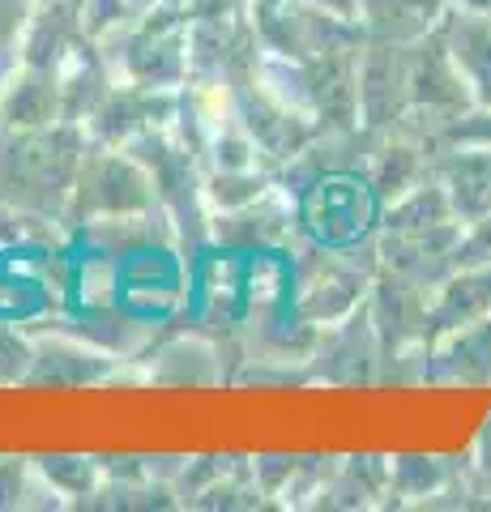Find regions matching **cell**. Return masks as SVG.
Here are the masks:
<instances>
[{
	"mask_svg": "<svg viewBox=\"0 0 491 512\" xmlns=\"http://www.w3.org/2000/svg\"><path fill=\"white\" fill-rule=\"evenodd\" d=\"M86 150V128L69 120L35 133H0V214L22 218L26 227L65 222Z\"/></svg>",
	"mask_w": 491,
	"mask_h": 512,
	"instance_id": "cell-1",
	"label": "cell"
},
{
	"mask_svg": "<svg viewBox=\"0 0 491 512\" xmlns=\"http://www.w3.org/2000/svg\"><path fill=\"white\" fill-rule=\"evenodd\" d=\"M107 64L116 69V82L150 86V90H184L193 82L188 64V13L180 5H158L150 13L112 26L99 35Z\"/></svg>",
	"mask_w": 491,
	"mask_h": 512,
	"instance_id": "cell-2",
	"label": "cell"
},
{
	"mask_svg": "<svg viewBox=\"0 0 491 512\" xmlns=\"http://www.w3.org/2000/svg\"><path fill=\"white\" fill-rule=\"evenodd\" d=\"M163 210L158 205V188L146 163L124 150V146H99L90 141V150L77 171L73 197L65 222L69 227H99V222H116V218H141Z\"/></svg>",
	"mask_w": 491,
	"mask_h": 512,
	"instance_id": "cell-3",
	"label": "cell"
},
{
	"mask_svg": "<svg viewBox=\"0 0 491 512\" xmlns=\"http://www.w3.org/2000/svg\"><path fill=\"white\" fill-rule=\"evenodd\" d=\"M248 18L261 39V52L299 60V64L368 43V30L359 22L338 18L329 9H316L308 0H252Z\"/></svg>",
	"mask_w": 491,
	"mask_h": 512,
	"instance_id": "cell-4",
	"label": "cell"
},
{
	"mask_svg": "<svg viewBox=\"0 0 491 512\" xmlns=\"http://www.w3.org/2000/svg\"><path fill=\"white\" fill-rule=\"evenodd\" d=\"M376 269H380V261L359 265L346 248H321L312 265L299 269V286H295L299 325L321 333L329 325H338V320H346L351 312H359L372 291Z\"/></svg>",
	"mask_w": 491,
	"mask_h": 512,
	"instance_id": "cell-5",
	"label": "cell"
},
{
	"mask_svg": "<svg viewBox=\"0 0 491 512\" xmlns=\"http://www.w3.org/2000/svg\"><path fill=\"white\" fill-rule=\"evenodd\" d=\"M406 47L393 39H368L359 52V128L389 133L406 111Z\"/></svg>",
	"mask_w": 491,
	"mask_h": 512,
	"instance_id": "cell-6",
	"label": "cell"
},
{
	"mask_svg": "<svg viewBox=\"0 0 491 512\" xmlns=\"http://www.w3.org/2000/svg\"><path fill=\"white\" fill-rule=\"evenodd\" d=\"M427 384H491V316L470 320L436 333L423 342V372Z\"/></svg>",
	"mask_w": 491,
	"mask_h": 512,
	"instance_id": "cell-7",
	"label": "cell"
},
{
	"mask_svg": "<svg viewBox=\"0 0 491 512\" xmlns=\"http://www.w3.org/2000/svg\"><path fill=\"white\" fill-rule=\"evenodd\" d=\"M60 120L65 111H60L56 73L13 60L0 73V133H35V128H52Z\"/></svg>",
	"mask_w": 491,
	"mask_h": 512,
	"instance_id": "cell-8",
	"label": "cell"
},
{
	"mask_svg": "<svg viewBox=\"0 0 491 512\" xmlns=\"http://www.w3.org/2000/svg\"><path fill=\"white\" fill-rule=\"evenodd\" d=\"M436 180L445 184L453 214L462 227H474L491 214V141L487 146H466V150H445L432 158Z\"/></svg>",
	"mask_w": 491,
	"mask_h": 512,
	"instance_id": "cell-9",
	"label": "cell"
},
{
	"mask_svg": "<svg viewBox=\"0 0 491 512\" xmlns=\"http://www.w3.org/2000/svg\"><path fill=\"white\" fill-rule=\"evenodd\" d=\"M440 35L453 64L462 69L466 86L479 107H491V13L474 9H449L440 22Z\"/></svg>",
	"mask_w": 491,
	"mask_h": 512,
	"instance_id": "cell-10",
	"label": "cell"
},
{
	"mask_svg": "<svg viewBox=\"0 0 491 512\" xmlns=\"http://www.w3.org/2000/svg\"><path fill=\"white\" fill-rule=\"evenodd\" d=\"M491 316V261L487 265H457L453 274L432 291L427 308V342L445 329L470 325V320Z\"/></svg>",
	"mask_w": 491,
	"mask_h": 512,
	"instance_id": "cell-11",
	"label": "cell"
},
{
	"mask_svg": "<svg viewBox=\"0 0 491 512\" xmlns=\"http://www.w3.org/2000/svg\"><path fill=\"white\" fill-rule=\"evenodd\" d=\"M453 0H359V22L368 39L415 43L445 22Z\"/></svg>",
	"mask_w": 491,
	"mask_h": 512,
	"instance_id": "cell-12",
	"label": "cell"
},
{
	"mask_svg": "<svg viewBox=\"0 0 491 512\" xmlns=\"http://www.w3.org/2000/svg\"><path fill=\"white\" fill-rule=\"evenodd\" d=\"M457 214H453V201L445 184L436 180H423L398 197L393 205H385V214H380V231L389 235H415V231H436V227H453Z\"/></svg>",
	"mask_w": 491,
	"mask_h": 512,
	"instance_id": "cell-13",
	"label": "cell"
},
{
	"mask_svg": "<svg viewBox=\"0 0 491 512\" xmlns=\"http://www.w3.org/2000/svg\"><path fill=\"white\" fill-rule=\"evenodd\" d=\"M380 495H389V461L380 457H351V461H338L329 470L325 487H321V500L316 504H329V508H372L380 504Z\"/></svg>",
	"mask_w": 491,
	"mask_h": 512,
	"instance_id": "cell-14",
	"label": "cell"
},
{
	"mask_svg": "<svg viewBox=\"0 0 491 512\" xmlns=\"http://www.w3.org/2000/svg\"><path fill=\"white\" fill-rule=\"evenodd\" d=\"M453 487V470L440 457H393L389 461V495L427 504L432 495H445Z\"/></svg>",
	"mask_w": 491,
	"mask_h": 512,
	"instance_id": "cell-15",
	"label": "cell"
},
{
	"mask_svg": "<svg viewBox=\"0 0 491 512\" xmlns=\"http://www.w3.org/2000/svg\"><path fill=\"white\" fill-rule=\"evenodd\" d=\"M35 466L60 495H94L103 487V466L90 457H47V461H35Z\"/></svg>",
	"mask_w": 491,
	"mask_h": 512,
	"instance_id": "cell-16",
	"label": "cell"
},
{
	"mask_svg": "<svg viewBox=\"0 0 491 512\" xmlns=\"http://www.w3.org/2000/svg\"><path fill=\"white\" fill-rule=\"evenodd\" d=\"M43 483L35 461L26 457H0V508H26V495Z\"/></svg>",
	"mask_w": 491,
	"mask_h": 512,
	"instance_id": "cell-17",
	"label": "cell"
},
{
	"mask_svg": "<svg viewBox=\"0 0 491 512\" xmlns=\"http://www.w3.org/2000/svg\"><path fill=\"white\" fill-rule=\"evenodd\" d=\"M30 367H35V338L0 325V384L30 380Z\"/></svg>",
	"mask_w": 491,
	"mask_h": 512,
	"instance_id": "cell-18",
	"label": "cell"
},
{
	"mask_svg": "<svg viewBox=\"0 0 491 512\" xmlns=\"http://www.w3.org/2000/svg\"><path fill=\"white\" fill-rule=\"evenodd\" d=\"M39 0H0V64L18 60V47L30 18H35Z\"/></svg>",
	"mask_w": 491,
	"mask_h": 512,
	"instance_id": "cell-19",
	"label": "cell"
},
{
	"mask_svg": "<svg viewBox=\"0 0 491 512\" xmlns=\"http://www.w3.org/2000/svg\"><path fill=\"white\" fill-rule=\"evenodd\" d=\"M487 261H491V214L466 227L462 248H457V265H487Z\"/></svg>",
	"mask_w": 491,
	"mask_h": 512,
	"instance_id": "cell-20",
	"label": "cell"
},
{
	"mask_svg": "<svg viewBox=\"0 0 491 512\" xmlns=\"http://www.w3.org/2000/svg\"><path fill=\"white\" fill-rule=\"evenodd\" d=\"M129 5V13L137 18V13H150V9H158V5H176V0H124Z\"/></svg>",
	"mask_w": 491,
	"mask_h": 512,
	"instance_id": "cell-21",
	"label": "cell"
},
{
	"mask_svg": "<svg viewBox=\"0 0 491 512\" xmlns=\"http://www.w3.org/2000/svg\"><path fill=\"white\" fill-rule=\"evenodd\" d=\"M56 5H65V9L73 13V18H82V13H86V5H90V0H56Z\"/></svg>",
	"mask_w": 491,
	"mask_h": 512,
	"instance_id": "cell-22",
	"label": "cell"
}]
</instances>
